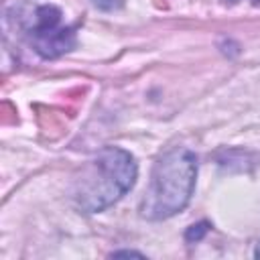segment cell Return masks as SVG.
I'll use <instances>...</instances> for the list:
<instances>
[{"mask_svg": "<svg viewBox=\"0 0 260 260\" xmlns=\"http://www.w3.org/2000/svg\"><path fill=\"white\" fill-rule=\"evenodd\" d=\"M136 181L134 156L118 146H106L93 154L73 183V203L87 213L102 211L126 195Z\"/></svg>", "mask_w": 260, "mask_h": 260, "instance_id": "cell-1", "label": "cell"}, {"mask_svg": "<svg viewBox=\"0 0 260 260\" xmlns=\"http://www.w3.org/2000/svg\"><path fill=\"white\" fill-rule=\"evenodd\" d=\"M195 177L197 158L189 148L177 146L165 152L150 173L148 187L140 201V215L158 221L181 211L191 199Z\"/></svg>", "mask_w": 260, "mask_h": 260, "instance_id": "cell-2", "label": "cell"}, {"mask_svg": "<svg viewBox=\"0 0 260 260\" xmlns=\"http://www.w3.org/2000/svg\"><path fill=\"white\" fill-rule=\"evenodd\" d=\"M59 22H61V10L57 6L45 4L35 10V24L28 28V32H30V43L41 57L53 59L73 49L75 45L73 28H63L59 26Z\"/></svg>", "mask_w": 260, "mask_h": 260, "instance_id": "cell-3", "label": "cell"}, {"mask_svg": "<svg viewBox=\"0 0 260 260\" xmlns=\"http://www.w3.org/2000/svg\"><path fill=\"white\" fill-rule=\"evenodd\" d=\"M207 232H209V223H207V221H201V223H193V225L187 230L185 238H187V242H193V240H201V238H203Z\"/></svg>", "mask_w": 260, "mask_h": 260, "instance_id": "cell-4", "label": "cell"}, {"mask_svg": "<svg viewBox=\"0 0 260 260\" xmlns=\"http://www.w3.org/2000/svg\"><path fill=\"white\" fill-rule=\"evenodd\" d=\"M91 4H93L95 8H100V10H106V12H110V10H116V8H120V6L124 4V0H91Z\"/></svg>", "mask_w": 260, "mask_h": 260, "instance_id": "cell-5", "label": "cell"}, {"mask_svg": "<svg viewBox=\"0 0 260 260\" xmlns=\"http://www.w3.org/2000/svg\"><path fill=\"white\" fill-rule=\"evenodd\" d=\"M112 256H116V258H118V256H140V258H142V254H138V252H128V250H124V252H114Z\"/></svg>", "mask_w": 260, "mask_h": 260, "instance_id": "cell-6", "label": "cell"}, {"mask_svg": "<svg viewBox=\"0 0 260 260\" xmlns=\"http://www.w3.org/2000/svg\"><path fill=\"white\" fill-rule=\"evenodd\" d=\"M254 256H256V258H260V242H258V246H256V252H254Z\"/></svg>", "mask_w": 260, "mask_h": 260, "instance_id": "cell-7", "label": "cell"}]
</instances>
